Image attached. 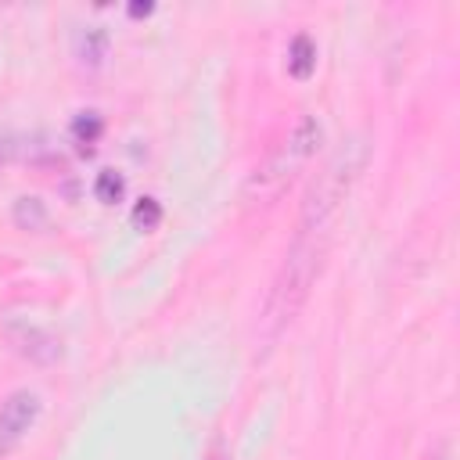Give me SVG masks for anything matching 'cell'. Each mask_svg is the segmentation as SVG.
<instances>
[{"label":"cell","instance_id":"obj_11","mask_svg":"<svg viewBox=\"0 0 460 460\" xmlns=\"http://www.w3.org/2000/svg\"><path fill=\"white\" fill-rule=\"evenodd\" d=\"M101 129H104V122H101L97 111H83V115L72 122V137H75L79 144H93V140L101 137Z\"/></svg>","mask_w":460,"mask_h":460},{"label":"cell","instance_id":"obj_2","mask_svg":"<svg viewBox=\"0 0 460 460\" xmlns=\"http://www.w3.org/2000/svg\"><path fill=\"white\" fill-rule=\"evenodd\" d=\"M367 162V144L363 137H352L349 144H341L331 162L316 172V180L309 183L305 198H302V212H298V230H331L334 212L341 208V201L349 198L356 176L363 172Z\"/></svg>","mask_w":460,"mask_h":460},{"label":"cell","instance_id":"obj_5","mask_svg":"<svg viewBox=\"0 0 460 460\" xmlns=\"http://www.w3.org/2000/svg\"><path fill=\"white\" fill-rule=\"evenodd\" d=\"M36 417H40V395L29 392V388L11 392L4 399V406H0V453L14 449L29 435V428L36 424Z\"/></svg>","mask_w":460,"mask_h":460},{"label":"cell","instance_id":"obj_12","mask_svg":"<svg viewBox=\"0 0 460 460\" xmlns=\"http://www.w3.org/2000/svg\"><path fill=\"white\" fill-rule=\"evenodd\" d=\"M151 11H155V4H147V0H144V4H129V18H144V14H151Z\"/></svg>","mask_w":460,"mask_h":460},{"label":"cell","instance_id":"obj_9","mask_svg":"<svg viewBox=\"0 0 460 460\" xmlns=\"http://www.w3.org/2000/svg\"><path fill=\"white\" fill-rule=\"evenodd\" d=\"M122 190H126V183H122L119 172H111V169H101V172H97V180H93V194H97L104 205H115V201L122 198Z\"/></svg>","mask_w":460,"mask_h":460},{"label":"cell","instance_id":"obj_7","mask_svg":"<svg viewBox=\"0 0 460 460\" xmlns=\"http://www.w3.org/2000/svg\"><path fill=\"white\" fill-rule=\"evenodd\" d=\"M313 68H316V47H313V40L305 32H298L291 40V47H288V72L295 79H309Z\"/></svg>","mask_w":460,"mask_h":460},{"label":"cell","instance_id":"obj_1","mask_svg":"<svg viewBox=\"0 0 460 460\" xmlns=\"http://www.w3.org/2000/svg\"><path fill=\"white\" fill-rule=\"evenodd\" d=\"M327 241H331V230H295V241L277 270V280L270 288V298H266V334H280L295 313L302 309V302L309 298V288L323 266V252H327Z\"/></svg>","mask_w":460,"mask_h":460},{"label":"cell","instance_id":"obj_10","mask_svg":"<svg viewBox=\"0 0 460 460\" xmlns=\"http://www.w3.org/2000/svg\"><path fill=\"white\" fill-rule=\"evenodd\" d=\"M133 226L137 230H155L158 223H162V205L155 201V198H140L137 205H133Z\"/></svg>","mask_w":460,"mask_h":460},{"label":"cell","instance_id":"obj_6","mask_svg":"<svg viewBox=\"0 0 460 460\" xmlns=\"http://www.w3.org/2000/svg\"><path fill=\"white\" fill-rule=\"evenodd\" d=\"M104 54H108V32H104L101 25H90V29H83V32L75 36V58H79L86 68H97V65L104 61Z\"/></svg>","mask_w":460,"mask_h":460},{"label":"cell","instance_id":"obj_4","mask_svg":"<svg viewBox=\"0 0 460 460\" xmlns=\"http://www.w3.org/2000/svg\"><path fill=\"white\" fill-rule=\"evenodd\" d=\"M4 334H7V341L14 345V352H18V356H25L29 363H40V367L58 363V359H61V352H65V349H61V338H58L54 331L40 327V323L7 320Z\"/></svg>","mask_w":460,"mask_h":460},{"label":"cell","instance_id":"obj_8","mask_svg":"<svg viewBox=\"0 0 460 460\" xmlns=\"http://www.w3.org/2000/svg\"><path fill=\"white\" fill-rule=\"evenodd\" d=\"M11 219L22 230H43L47 226V205L40 198H18L11 208Z\"/></svg>","mask_w":460,"mask_h":460},{"label":"cell","instance_id":"obj_3","mask_svg":"<svg viewBox=\"0 0 460 460\" xmlns=\"http://www.w3.org/2000/svg\"><path fill=\"white\" fill-rule=\"evenodd\" d=\"M320 140H323L320 122H316L313 115H298L295 126H291V133H288V137L270 151V158L252 172V180H248V198H273V194L316 155Z\"/></svg>","mask_w":460,"mask_h":460}]
</instances>
